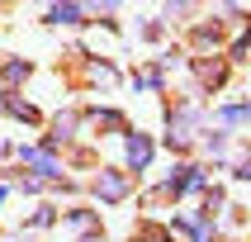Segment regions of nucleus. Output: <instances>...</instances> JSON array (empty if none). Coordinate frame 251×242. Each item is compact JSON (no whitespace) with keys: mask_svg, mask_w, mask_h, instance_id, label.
Wrapping results in <instances>:
<instances>
[{"mask_svg":"<svg viewBox=\"0 0 251 242\" xmlns=\"http://www.w3.org/2000/svg\"><path fill=\"white\" fill-rule=\"evenodd\" d=\"M209 185V176H204V166H195V161H180V166H171V176H166V195H176V199H185V195H199Z\"/></svg>","mask_w":251,"mask_h":242,"instance_id":"1","label":"nucleus"},{"mask_svg":"<svg viewBox=\"0 0 251 242\" xmlns=\"http://www.w3.org/2000/svg\"><path fill=\"white\" fill-rule=\"evenodd\" d=\"M90 190H95V199H100V204H119V199H128V190H133V181H128V171L100 166V176L90 181Z\"/></svg>","mask_w":251,"mask_h":242,"instance_id":"2","label":"nucleus"},{"mask_svg":"<svg viewBox=\"0 0 251 242\" xmlns=\"http://www.w3.org/2000/svg\"><path fill=\"white\" fill-rule=\"evenodd\" d=\"M152 157H156L152 133H133V128H128V133H124V161H128V171H147Z\"/></svg>","mask_w":251,"mask_h":242,"instance_id":"3","label":"nucleus"},{"mask_svg":"<svg viewBox=\"0 0 251 242\" xmlns=\"http://www.w3.org/2000/svg\"><path fill=\"white\" fill-rule=\"evenodd\" d=\"M19 166L33 171V181H62V161L43 147H19Z\"/></svg>","mask_w":251,"mask_h":242,"instance_id":"4","label":"nucleus"},{"mask_svg":"<svg viewBox=\"0 0 251 242\" xmlns=\"http://www.w3.org/2000/svg\"><path fill=\"white\" fill-rule=\"evenodd\" d=\"M0 109L10 114V119H24V124H33V119H38V109H33V105H24L14 90H5V95H0Z\"/></svg>","mask_w":251,"mask_h":242,"instance_id":"5","label":"nucleus"},{"mask_svg":"<svg viewBox=\"0 0 251 242\" xmlns=\"http://www.w3.org/2000/svg\"><path fill=\"white\" fill-rule=\"evenodd\" d=\"M85 76H90V85H100V90H114V85H119V71H114L109 62H90Z\"/></svg>","mask_w":251,"mask_h":242,"instance_id":"6","label":"nucleus"},{"mask_svg":"<svg viewBox=\"0 0 251 242\" xmlns=\"http://www.w3.org/2000/svg\"><path fill=\"white\" fill-rule=\"evenodd\" d=\"M85 10L81 5H48V24H81Z\"/></svg>","mask_w":251,"mask_h":242,"instance_id":"7","label":"nucleus"},{"mask_svg":"<svg viewBox=\"0 0 251 242\" xmlns=\"http://www.w3.org/2000/svg\"><path fill=\"white\" fill-rule=\"evenodd\" d=\"M195 71H199V81H204V85H223V76H227L223 62H209V57H199Z\"/></svg>","mask_w":251,"mask_h":242,"instance_id":"8","label":"nucleus"},{"mask_svg":"<svg viewBox=\"0 0 251 242\" xmlns=\"http://www.w3.org/2000/svg\"><path fill=\"white\" fill-rule=\"evenodd\" d=\"M218 124H227V128L251 124V105H223V109H218Z\"/></svg>","mask_w":251,"mask_h":242,"instance_id":"9","label":"nucleus"},{"mask_svg":"<svg viewBox=\"0 0 251 242\" xmlns=\"http://www.w3.org/2000/svg\"><path fill=\"white\" fill-rule=\"evenodd\" d=\"M133 85H138V90H161V85H166V71L161 67H142L138 76H133Z\"/></svg>","mask_w":251,"mask_h":242,"instance_id":"10","label":"nucleus"},{"mask_svg":"<svg viewBox=\"0 0 251 242\" xmlns=\"http://www.w3.org/2000/svg\"><path fill=\"white\" fill-rule=\"evenodd\" d=\"M90 124H100V128H119V133H128V119L119 109H90Z\"/></svg>","mask_w":251,"mask_h":242,"instance_id":"11","label":"nucleus"},{"mask_svg":"<svg viewBox=\"0 0 251 242\" xmlns=\"http://www.w3.org/2000/svg\"><path fill=\"white\" fill-rule=\"evenodd\" d=\"M19 81H28V62L10 57V62H5V85H19Z\"/></svg>","mask_w":251,"mask_h":242,"instance_id":"12","label":"nucleus"},{"mask_svg":"<svg viewBox=\"0 0 251 242\" xmlns=\"http://www.w3.org/2000/svg\"><path fill=\"white\" fill-rule=\"evenodd\" d=\"M67 223L85 233V228H95V209H71V214H67Z\"/></svg>","mask_w":251,"mask_h":242,"instance_id":"13","label":"nucleus"},{"mask_svg":"<svg viewBox=\"0 0 251 242\" xmlns=\"http://www.w3.org/2000/svg\"><path fill=\"white\" fill-rule=\"evenodd\" d=\"M204 152L209 157H227V133H209V138H204Z\"/></svg>","mask_w":251,"mask_h":242,"instance_id":"14","label":"nucleus"},{"mask_svg":"<svg viewBox=\"0 0 251 242\" xmlns=\"http://www.w3.org/2000/svg\"><path fill=\"white\" fill-rule=\"evenodd\" d=\"M48 223H57V209H52V204H43V209H33L28 228H48Z\"/></svg>","mask_w":251,"mask_h":242,"instance_id":"15","label":"nucleus"},{"mask_svg":"<svg viewBox=\"0 0 251 242\" xmlns=\"http://www.w3.org/2000/svg\"><path fill=\"white\" fill-rule=\"evenodd\" d=\"M232 62H251V33H242V38L232 43Z\"/></svg>","mask_w":251,"mask_h":242,"instance_id":"16","label":"nucleus"},{"mask_svg":"<svg viewBox=\"0 0 251 242\" xmlns=\"http://www.w3.org/2000/svg\"><path fill=\"white\" fill-rule=\"evenodd\" d=\"M5 195H10V190H5V185H0V204H5Z\"/></svg>","mask_w":251,"mask_h":242,"instance_id":"17","label":"nucleus"},{"mask_svg":"<svg viewBox=\"0 0 251 242\" xmlns=\"http://www.w3.org/2000/svg\"><path fill=\"white\" fill-rule=\"evenodd\" d=\"M85 242H104V238H85Z\"/></svg>","mask_w":251,"mask_h":242,"instance_id":"18","label":"nucleus"}]
</instances>
